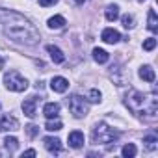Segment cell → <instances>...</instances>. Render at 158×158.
Instances as JSON below:
<instances>
[{
	"mask_svg": "<svg viewBox=\"0 0 158 158\" xmlns=\"http://www.w3.org/2000/svg\"><path fill=\"white\" fill-rule=\"evenodd\" d=\"M0 26H2L6 37H10L15 43L21 45H37L39 43V32L37 28L21 13L13 10H4L0 8Z\"/></svg>",
	"mask_w": 158,
	"mask_h": 158,
	"instance_id": "obj_1",
	"label": "cell"
},
{
	"mask_svg": "<svg viewBox=\"0 0 158 158\" xmlns=\"http://www.w3.org/2000/svg\"><path fill=\"white\" fill-rule=\"evenodd\" d=\"M125 104L127 108L136 114V115H149V117H156V108H158V99L156 95H147L136 89H130L125 95Z\"/></svg>",
	"mask_w": 158,
	"mask_h": 158,
	"instance_id": "obj_2",
	"label": "cell"
},
{
	"mask_svg": "<svg viewBox=\"0 0 158 158\" xmlns=\"http://www.w3.org/2000/svg\"><path fill=\"white\" fill-rule=\"evenodd\" d=\"M117 136H119V134H117L114 128H110L106 123H99V125H95L93 134H91V138H93L95 143H112V141L117 139Z\"/></svg>",
	"mask_w": 158,
	"mask_h": 158,
	"instance_id": "obj_3",
	"label": "cell"
},
{
	"mask_svg": "<svg viewBox=\"0 0 158 158\" xmlns=\"http://www.w3.org/2000/svg\"><path fill=\"white\" fill-rule=\"evenodd\" d=\"M4 84L10 91H24L28 88V80L24 76H21L17 71H10L4 74Z\"/></svg>",
	"mask_w": 158,
	"mask_h": 158,
	"instance_id": "obj_4",
	"label": "cell"
},
{
	"mask_svg": "<svg viewBox=\"0 0 158 158\" xmlns=\"http://www.w3.org/2000/svg\"><path fill=\"white\" fill-rule=\"evenodd\" d=\"M67 106H69L71 114H73L76 119L86 117V115H88V110H89L88 102H86L80 95H71V97L67 99Z\"/></svg>",
	"mask_w": 158,
	"mask_h": 158,
	"instance_id": "obj_5",
	"label": "cell"
},
{
	"mask_svg": "<svg viewBox=\"0 0 158 158\" xmlns=\"http://www.w3.org/2000/svg\"><path fill=\"white\" fill-rule=\"evenodd\" d=\"M19 128V121L13 115H2L0 117V132H11Z\"/></svg>",
	"mask_w": 158,
	"mask_h": 158,
	"instance_id": "obj_6",
	"label": "cell"
},
{
	"mask_svg": "<svg viewBox=\"0 0 158 158\" xmlns=\"http://www.w3.org/2000/svg\"><path fill=\"white\" fill-rule=\"evenodd\" d=\"M37 101H39V99L34 95V97H30V99H26V101L23 102V112H24V115H28V117H35V114H37V110H35Z\"/></svg>",
	"mask_w": 158,
	"mask_h": 158,
	"instance_id": "obj_7",
	"label": "cell"
},
{
	"mask_svg": "<svg viewBox=\"0 0 158 158\" xmlns=\"http://www.w3.org/2000/svg\"><path fill=\"white\" fill-rule=\"evenodd\" d=\"M50 88H52V91H56V93H63V91H67L69 82L65 80L63 76H54L52 80H50Z\"/></svg>",
	"mask_w": 158,
	"mask_h": 158,
	"instance_id": "obj_8",
	"label": "cell"
},
{
	"mask_svg": "<svg viewBox=\"0 0 158 158\" xmlns=\"http://www.w3.org/2000/svg\"><path fill=\"white\" fill-rule=\"evenodd\" d=\"M101 39H102L104 43L115 45V43L121 39V34H119L117 30H114V28H106V30H102V35H101Z\"/></svg>",
	"mask_w": 158,
	"mask_h": 158,
	"instance_id": "obj_9",
	"label": "cell"
},
{
	"mask_svg": "<svg viewBox=\"0 0 158 158\" xmlns=\"http://www.w3.org/2000/svg\"><path fill=\"white\" fill-rule=\"evenodd\" d=\"M67 139H69V145H71L73 149H80V147L84 145V134H82L80 130H73Z\"/></svg>",
	"mask_w": 158,
	"mask_h": 158,
	"instance_id": "obj_10",
	"label": "cell"
},
{
	"mask_svg": "<svg viewBox=\"0 0 158 158\" xmlns=\"http://www.w3.org/2000/svg\"><path fill=\"white\" fill-rule=\"evenodd\" d=\"M43 114H45L47 119L58 117V115H60V104H58V102H47L45 108H43Z\"/></svg>",
	"mask_w": 158,
	"mask_h": 158,
	"instance_id": "obj_11",
	"label": "cell"
},
{
	"mask_svg": "<svg viewBox=\"0 0 158 158\" xmlns=\"http://www.w3.org/2000/svg\"><path fill=\"white\" fill-rule=\"evenodd\" d=\"M139 78H143L145 82H154V78H156L154 69L151 65H141L139 67Z\"/></svg>",
	"mask_w": 158,
	"mask_h": 158,
	"instance_id": "obj_12",
	"label": "cell"
},
{
	"mask_svg": "<svg viewBox=\"0 0 158 158\" xmlns=\"http://www.w3.org/2000/svg\"><path fill=\"white\" fill-rule=\"evenodd\" d=\"M47 52L50 54V58H52V61H54V63H63V61H65V56H63V52H61L58 47L48 45V47H47Z\"/></svg>",
	"mask_w": 158,
	"mask_h": 158,
	"instance_id": "obj_13",
	"label": "cell"
},
{
	"mask_svg": "<svg viewBox=\"0 0 158 158\" xmlns=\"http://www.w3.org/2000/svg\"><path fill=\"white\" fill-rule=\"evenodd\" d=\"M43 141H45V147H47V151H50V152H60V151H61V141H60L58 138H52V136H48V138H45Z\"/></svg>",
	"mask_w": 158,
	"mask_h": 158,
	"instance_id": "obj_14",
	"label": "cell"
},
{
	"mask_svg": "<svg viewBox=\"0 0 158 158\" xmlns=\"http://www.w3.org/2000/svg\"><path fill=\"white\" fill-rule=\"evenodd\" d=\"M47 24H48V28H52V30H60V28L65 26V19H63L61 15H54V17L48 19Z\"/></svg>",
	"mask_w": 158,
	"mask_h": 158,
	"instance_id": "obj_15",
	"label": "cell"
},
{
	"mask_svg": "<svg viewBox=\"0 0 158 158\" xmlns=\"http://www.w3.org/2000/svg\"><path fill=\"white\" fill-rule=\"evenodd\" d=\"M93 60H95L97 63H106V61L110 60V56H108V52L102 50V48H93Z\"/></svg>",
	"mask_w": 158,
	"mask_h": 158,
	"instance_id": "obj_16",
	"label": "cell"
},
{
	"mask_svg": "<svg viewBox=\"0 0 158 158\" xmlns=\"http://www.w3.org/2000/svg\"><path fill=\"white\" fill-rule=\"evenodd\" d=\"M147 28H149L151 32H156V30H158V19H156L154 10H151L149 15H147Z\"/></svg>",
	"mask_w": 158,
	"mask_h": 158,
	"instance_id": "obj_17",
	"label": "cell"
},
{
	"mask_svg": "<svg viewBox=\"0 0 158 158\" xmlns=\"http://www.w3.org/2000/svg\"><path fill=\"white\" fill-rule=\"evenodd\" d=\"M117 17H119V6L117 4H110L106 8V19L108 21H115Z\"/></svg>",
	"mask_w": 158,
	"mask_h": 158,
	"instance_id": "obj_18",
	"label": "cell"
},
{
	"mask_svg": "<svg viewBox=\"0 0 158 158\" xmlns=\"http://www.w3.org/2000/svg\"><path fill=\"white\" fill-rule=\"evenodd\" d=\"M4 145H6V149H8V151H10V154H11V152L19 147V139H17V138H13V136H8V138L4 139Z\"/></svg>",
	"mask_w": 158,
	"mask_h": 158,
	"instance_id": "obj_19",
	"label": "cell"
},
{
	"mask_svg": "<svg viewBox=\"0 0 158 158\" xmlns=\"http://www.w3.org/2000/svg\"><path fill=\"white\" fill-rule=\"evenodd\" d=\"M121 154H123L125 158H134V156H136V145H134V143H127V145L121 149Z\"/></svg>",
	"mask_w": 158,
	"mask_h": 158,
	"instance_id": "obj_20",
	"label": "cell"
},
{
	"mask_svg": "<svg viewBox=\"0 0 158 158\" xmlns=\"http://www.w3.org/2000/svg\"><path fill=\"white\" fill-rule=\"evenodd\" d=\"M143 143L147 145V149H156V143H158V138H156V134H149V136H145L143 138Z\"/></svg>",
	"mask_w": 158,
	"mask_h": 158,
	"instance_id": "obj_21",
	"label": "cell"
},
{
	"mask_svg": "<svg viewBox=\"0 0 158 158\" xmlns=\"http://www.w3.org/2000/svg\"><path fill=\"white\" fill-rule=\"evenodd\" d=\"M61 127H63V125H61V121H58L56 117H54V121L50 119V121H48V123L45 125V128H47V130H50V132H56V130H61Z\"/></svg>",
	"mask_w": 158,
	"mask_h": 158,
	"instance_id": "obj_22",
	"label": "cell"
},
{
	"mask_svg": "<svg viewBox=\"0 0 158 158\" xmlns=\"http://www.w3.org/2000/svg\"><path fill=\"white\" fill-rule=\"evenodd\" d=\"M154 47H156V39L154 37H149V39L143 41V50H154Z\"/></svg>",
	"mask_w": 158,
	"mask_h": 158,
	"instance_id": "obj_23",
	"label": "cell"
},
{
	"mask_svg": "<svg viewBox=\"0 0 158 158\" xmlns=\"http://www.w3.org/2000/svg\"><path fill=\"white\" fill-rule=\"evenodd\" d=\"M121 21H123V26H125L127 30H128V28H134V17H132V15H125Z\"/></svg>",
	"mask_w": 158,
	"mask_h": 158,
	"instance_id": "obj_24",
	"label": "cell"
},
{
	"mask_svg": "<svg viewBox=\"0 0 158 158\" xmlns=\"http://www.w3.org/2000/svg\"><path fill=\"white\" fill-rule=\"evenodd\" d=\"M89 101L91 102H101V91L99 89H91L89 91Z\"/></svg>",
	"mask_w": 158,
	"mask_h": 158,
	"instance_id": "obj_25",
	"label": "cell"
},
{
	"mask_svg": "<svg viewBox=\"0 0 158 158\" xmlns=\"http://www.w3.org/2000/svg\"><path fill=\"white\" fill-rule=\"evenodd\" d=\"M26 132H28V136H30V138H34V136H37L39 128H37L35 125H28V127H26Z\"/></svg>",
	"mask_w": 158,
	"mask_h": 158,
	"instance_id": "obj_26",
	"label": "cell"
},
{
	"mask_svg": "<svg viewBox=\"0 0 158 158\" xmlns=\"http://www.w3.org/2000/svg\"><path fill=\"white\" fill-rule=\"evenodd\" d=\"M58 2V0H39V6H43V8H48V6H54Z\"/></svg>",
	"mask_w": 158,
	"mask_h": 158,
	"instance_id": "obj_27",
	"label": "cell"
},
{
	"mask_svg": "<svg viewBox=\"0 0 158 158\" xmlns=\"http://www.w3.org/2000/svg\"><path fill=\"white\" fill-rule=\"evenodd\" d=\"M23 156H35V151H34V149H28V151L23 152Z\"/></svg>",
	"mask_w": 158,
	"mask_h": 158,
	"instance_id": "obj_28",
	"label": "cell"
},
{
	"mask_svg": "<svg viewBox=\"0 0 158 158\" xmlns=\"http://www.w3.org/2000/svg\"><path fill=\"white\" fill-rule=\"evenodd\" d=\"M74 2H78V4H82V2H84V0H74Z\"/></svg>",
	"mask_w": 158,
	"mask_h": 158,
	"instance_id": "obj_29",
	"label": "cell"
},
{
	"mask_svg": "<svg viewBox=\"0 0 158 158\" xmlns=\"http://www.w3.org/2000/svg\"><path fill=\"white\" fill-rule=\"evenodd\" d=\"M138 2H145V0H138Z\"/></svg>",
	"mask_w": 158,
	"mask_h": 158,
	"instance_id": "obj_30",
	"label": "cell"
},
{
	"mask_svg": "<svg viewBox=\"0 0 158 158\" xmlns=\"http://www.w3.org/2000/svg\"><path fill=\"white\" fill-rule=\"evenodd\" d=\"M0 65H2V60H0Z\"/></svg>",
	"mask_w": 158,
	"mask_h": 158,
	"instance_id": "obj_31",
	"label": "cell"
},
{
	"mask_svg": "<svg viewBox=\"0 0 158 158\" xmlns=\"http://www.w3.org/2000/svg\"><path fill=\"white\" fill-rule=\"evenodd\" d=\"M0 108H2V104H0Z\"/></svg>",
	"mask_w": 158,
	"mask_h": 158,
	"instance_id": "obj_32",
	"label": "cell"
}]
</instances>
